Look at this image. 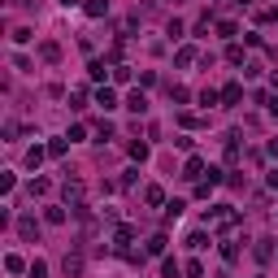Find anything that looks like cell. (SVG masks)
Here are the masks:
<instances>
[{
	"mask_svg": "<svg viewBox=\"0 0 278 278\" xmlns=\"http://www.w3.org/2000/svg\"><path fill=\"white\" fill-rule=\"evenodd\" d=\"M18 235L22 239H39V222H35V217H18Z\"/></svg>",
	"mask_w": 278,
	"mask_h": 278,
	"instance_id": "6da1fadb",
	"label": "cell"
},
{
	"mask_svg": "<svg viewBox=\"0 0 278 278\" xmlns=\"http://www.w3.org/2000/svg\"><path fill=\"white\" fill-rule=\"evenodd\" d=\"M126 109H130V113H144V109H148V96H144V91H130V96H126Z\"/></svg>",
	"mask_w": 278,
	"mask_h": 278,
	"instance_id": "7a4b0ae2",
	"label": "cell"
},
{
	"mask_svg": "<svg viewBox=\"0 0 278 278\" xmlns=\"http://www.w3.org/2000/svg\"><path fill=\"white\" fill-rule=\"evenodd\" d=\"M96 105L100 109H118V96H113L109 87H96Z\"/></svg>",
	"mask_w": 278,
	"mask_h": 278,
	"instance_id": "3957f363",
	"label": "cell"
},
{
	"mask_svg": "<svg viewBox=\"0 0 278 278\" xmlns=\"http://www.w3.org/2000/svg\"><path fill=\"white\" fill-rule=\"evenodd\" d=\"M239 96H244V87H239V83H226L222 87V100H226V105H239Z\"/></svg>",
	"mask_w": 278,
	"mask_h": 278,
	"instance_id": "277c9868",
	"label": "cell"
},
{
	"mask_svg": "<svg viewBox=\"0 0 278 278\" xmlns=\"http://www.w3.org/2000/svg\"><path fill=\"white\" fill-rule=\"evenodd\" d=\"M204 174V161L200 157H187V170H182V178H200Z\"/></svg>",
	"mask_w": 278,
	"mask_h": 278,
	"instance_id": "5b68a950",
	"label": "cell"
},
{
	"mask_svg": "<svg viewBox=\"0 0 278 278\" xmlns=\"http://www.w3.org/2000/svg\"><path fill=\"white\" fill-rule=\"evenodd\" d=\"M43 157H48V148H39V144H35V148H26V165H31V170H35V165H39Z\"/></svg>",
	"mask_w": 278,
	"mask_h": 278,
	"instance_id": "8992f818",
	"label": "cell"
},
{
	"mask_svg": "<svg viewBox=\"0 0 278 278\" xmlns=\"http://www.w3.org/2000/svg\"><path fill=\"white\" fill-rule=\"evenodd\" d=\"M65 200H83V182H78V178L65 182Z\"/></svg>",
	"mask_w": 278,
	"mask_h": 278,
	"instance_id": "52a82bcc",
	"label": "cell"
},
{
	"mask_svg": "<svg viewBox=\"0 0 278 278\" xmlns=\"http://www.w3.org/2000/svg\"><path fill=\"white\" fill-rule=\"evenodd\" d=\"M5 269H9V274H22V269H31V265H26L22 257H5Z\"/></svg>",
	"mask_w": 278,
	"mask_h": 278,
	"instance_id": "ba28073f",
	"label": "cell"
},
{
	"mask_svg": "<svg viewBox=\"0 0 278 278\" xmlns=\"http://www.w3.org/2000/svg\"><path fill=\"white\" fill-rule=\"evenodd\" d=\"M217 100H222V91H213V87H204V91H200V105H209V109H213Z\"/></svg>",
	"mask_w": 278,
	"mask_h": 278,
	"instance_id": "9c48e42d",
	"label": "cell"
},
{
	"mask_svg": "<svg viewBox=\"0 0 278 278\" xmlns=\"http://www.w3.org/2000/svg\"><path fill=\"white\" fill-rule=\"evenodd\" d=\"M87 13H91V18H105V13H109V0H91V5H87Z\"/></svg>",
	"mask_w": 278,
	"mask_h": 278,
	"instance_id": "30bf717a",
	"label": "cell"
},
{
	"mask_svg": "<svg viewBox=\"0 0 278 278\" xmlns=\"http://www.w3.org/2000/svg\"><path fill=\"white\" fill-rule=\"evenodd\" d=\"M48 187H53V182H48V178H35L31 187H26V192H31V196H48Z\"/></svg>",
	"mask_w": 278,
	"mask_h": 278,
	"instance_id": "8fae6325",
	"label": "cell"
},
{
	"mask_svg": "<svg viewBox=\"0 0 278 278\" xmlns=\"http://www.w3.org/2000/svg\"><path fill=\"white\" fill-rule=\"evenodd\" d=\"M252 252H257V261H269V257H274V248H269V239H261V244L252 248Z\"/></svg>",
	"mask_w": 278,
	"mask_h": 278,
	"instance_id": "7c38bea8",
	"label": "cell"
},
{
	"mask_svg": "<svg viewBox=\"0 0 278 278\" xmlns=\"http://www.w3.org/2000/svg\"><path fill=\"white\" fill-rule=\"evenodd\" d=\"M148 252H152V257H161V252H165V235H152V239H148Z\"/></svg>",
	"mask_w": 278,
	"mask_h": 278,
	"instance_id": "4fadbf2b",
	"label": "cell"
},
{
	"mask_svg": "<svg viewBox=\"0 0 278 278\" xmlns=\"http://www.w3.org/2000/svg\"><path fill=\"white\" fill-rule=\"evenodd\" d=\"M39 57H43V61H57V57H61V48H57V43H43Z\"/></svg>",
	"mask_w": 278,
	"mask_h": 278,
	"instance_id": "5bb4252c",
	"label": "cell"
},
{
	"mask_svg": "<svg viewBox=\"0 0 278 278\" xmlns=\"http://www.w3.org/2000/svg\"><path fill=\"white\" fill-rule=\"evenodd\" d=\"M65 274H83V257H65Z\"/></svg>",
	"mask_w": 278,
	"mask_h": 278,
	"instance_id": "9a60e30c",
	"label": "cell"
},
{
	"mask_svg": "<svg viewBox=\"0 0 278 278\" xmlns=\"http://www.w3.org/2000/svg\"><path fill=\"white\" fill-rule=\"evenodd\" d=\"M178 213H182V200H170V204H165V222H174Z\"/></svg>",
	"mask_w": 278,
	"mask_h": 278,
	"instance_id": "2e32d148",
	"label": "cell"
},
{
	"mask_svg": "<svg viewBox=\"0 0 278 278\" xmlns=\"http://www.w3.org/2000/svg\"><path fill=\"white\" fill-rule=\"evenodd\" d=\"M144 200H148V204H161V200H165V192H161V187H148V192H144Z\"/></svg>",
	"mask_w": 278,
	"mask_h": 278,
	"instance_id": "e0dca14e",
	"label": "cell"
},
{
	"mask_svg": "<svg viewBox=\"0 0 278 278\" xmlns=\"http://www.w3.org/2000/svg\"><path fill=\"white\" fill-rule=\"evenodd\" d=\"M113 83H130V70H126V65H113Z\"/></svg>",
	"mask_w": 278,
	"mask_h": 278,
	"instance_id": "ac0fdd59",
	"label": "cell"
},
{
	"mask_svg": "<svg viewBox=\"0 0 278 278\" xmlns=\"http://www.w3.org/2000/svg\"><path fill=\"white\" fill-rule=\"evenodd\" d=\"M161 274H165V278H178V261H161Z\"/></svg>",
	"mask_w": 278,
	"mask_h": 278,
	"instance_id": "d6986e66",
	"label": "cell"
},
{
	"mask_svg": "<svg viewBox=\"0 0 278 278\" xmlns=\"http://www.w3.org/2000/svg\"><path fill=\"white\" fill-rule=\"evenodd\" d=\"M48 157H65V139H53V144H48Z\"/></svg>",
	"mask_w": 278,
	"mask_h": 278,
	"instance_id": "ffe728a7",
	"label": "cell"
},
{
	"mask_svg": "<svg viewBox=\"0 0 278 278\" xmlns=\"http://www.w3.org/2000/svg\"><path fill=\"white\" fill-rule=\"evenodd\" d=\"M26 274H31V278H43V274H48V265H43V261H31V269H26Z\"/></svg>",
	"mask_w": 278,
	"mask_h": 278,
	"instance_id": "44dd1931",
	"label": "cell"
},
{
	"mask_svg": "<svg viewBox=\"0 0 278 278\" xmlns=\"http://www.w3.org/2000/svg\"><path fill=\"white\" fill-rule=\"evenodd\" d=\"M265 105H269V113H274V118H278V96H269Z\"/></svg>",
	"mask_w": 278,
	"mask_h": 278,
	"instance_id": "7402d4cb",
	"label": "cell"
},
{
	"mask_svg": "<svg viewBox=\"0 0 278 278\" xmlns=\"http://www.w3.org/2000/svg\"><path fill=\"white\" fill-rule=\"evenodd\" d=\"M269 157H278V139H269Z\"/></svg>",
	"mask_w": 278,
	"mask_h": 278,
	"instance_id": "603a6c76",
	"label": "cell"
},
{
	"mask_svg": "<svg viewBox=\"0 0 278 278\" xmlns=\"http://www.w3.org/2000/svg\"><path fill=\"white\" fill-rule=\"evenodd\" d=\"M61 5H78V0H61Z\"/></svg>",
	"mask_w": 278,
	"mask_h": 278,
	"instance_id": "cb8c5ba5",
	"label": "cell"
}]
</instances>
